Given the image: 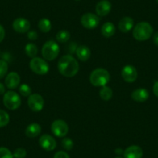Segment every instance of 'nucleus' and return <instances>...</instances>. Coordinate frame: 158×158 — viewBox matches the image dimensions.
Segmentation results:
<instances>
[{
    "instance_id": "6ab92c4d",
    "label": "nucleus",
    "mask_w": 158,
    "mask_h": 158,
    "mask_svg": "<svg viewBox=\"0 0 158 158\" xmlns=\"http://www.w3.org/2000/svg\"><path fill=\"white\" fill-rule=\"evenodd\" d=\"M41 133V127L38 123H33L30 124L26 129L25 133L27 137L35 138L39 136Z\"/></svg>"
},
{
    "instance_id": "a211bd4d",
    "label": "nucleus",
    "mask_w": 158,
    "mask_h": 158,
    "mask_svg": "<svg viewBox=\"0 0 158 158\" xmlns=\"http://www.w3.org/2000/svg\"><path fill=\"white\" fill-rule=\"evenodd\" d=\"M91 54H92L91 50L89 49V47L85 46V45L77 47L76 50V55L81 61H87L91 57Z\"/></svg>"
},
{
    "instance_id": "4be33fe9",
    "label": "nucleus",
    "mask_w": 158,
    "mask_h": 158,
    "mask_svg": "<svg viewBox=\"0 0 158 158\" xmlns=\"http://www.w3.org/2000/svg\"><path fill=\"white\" fill-rule=\"evenodd\" d=\"M112 90L108 86H103L102 87L101 90L99 92V96L104 101H109L112 98Z\"/></svg>"
},
{
    "instance_id": "20e7f679",
    "label": "nucleus",
    "mask_w": 158,
    "mask_h": 158,
    "mask_svg": "<svg viewBox=\"0 0 158 158\" xmlns=\"http://www.w3.org/2000/svg\"><path fill=\"white\" fill-rule=\"evenodd\" d=\"M60 52L59 45L53 40L47 41L42 48V56L44 59L48 61H52L56 59Z\"/></svg>"
},
{
    "instance_id": "a878e982",
    "label": "nucleus",
    "mask_w": 158,
    "mask_h": 158,
    "mask_svg": "<svg viewBox=\"0 0 158 158\" xmlns=\"http://www.w3.org/2000/svg\"><path fill=\"white\" fill-rule=\"evenodd\" d=\"M19 92L21 95L24 97H29L31 95V88L27 84H22L19 88Z\"/></svg>"
},
{
    "instance_id": "423d86ee",
    "label": "nucleus",
    "mask_w": 158,
    "mask_h": 158,
    "mask_svg": "<svg viewBox=\"0 0 158 158\" xmlns=\"http://www.w3.org/2000/svg\"><path fill=\"white\" fill-rule=\"evenodd\" d=\"M4 106L10 110H16L21 106V98L16 92L9 91L3 96Z\"/></svg>"
},
{
    "instance_id": "412c9836",
    "label": "nucleus",
    "mask_w": 158,
    "mask_h": 158,
    "mask_svg": "<svg viewBox=\"0 0 158 158\" xmlns=\"http://www.w3.org/2000/svg\"><path fill=\"white\" fill-rule=\"evenodd\" d=\"M38 27H39L40 30L43 33H48V32L51 31L52 25H51V22L49 19L43 18L38 23Z\"/></svg>"
},
{
    "instance_id": "1a4fd4ad",
    "label": "nucleus",
    "mask_w": 158,
    "mask_h": 158,
    "mask_svg": "<svg viewBox=\"0 0 158 158\" xmlns=\"http://www.w3.org/2000/svg\"><path fill=\"white\" fill-rule=\"evenodd\" d=\"M27 104L33 112H40L44 106V100L39 94H32L28 97Z\"/></svg>"
},
{
    "instance_id": "58836bf2",
    "label": "nucleus",
    "mask_w": 158,
    "mask_h": 158,
    "mask_svg": "<svg viewBox=\"0 0 158 158\" xmlns=\"http://www.w3.org/2000/svg\"><path fill=\"white\" fill-rule=\"evenodd\" d=\"M156 2H157V3H158V0H156Z\"/></svg>"
},
{
    "instance_id": "c85d7f7f",
    "label": "nucleus",
    "mask_w": 158,
    "mask_h": 158,
    "mask_svg": "<svg viewBox=\"0 0 158 158\" xmlns=\"http://www.w3.org/2000/svg\"><path fill=\"white\" fill-rule=\"evenodd\" d=\"M0 158H14V156L8 148L0 147Z\"/></svg>"
},
{
    "instance_id": "4468645a",
    "label": "nucleus",
    "mask_w": 158,
    "mask_h": 158,
    "mask_svg": "<svg viewBox=\"0 0 158 158\" xmlns=\"http://www.w3.org/2000/svg\"><path fill=\"white\" fill-rule=\"evenodd\" d=\"M20 83V77L18 73L13 71L7 74L5 79V84L6 87L10 89H15L19 85Z\"/></svg>"
},
{
    "instance_id": "6e6552de",
    "label": "nucleus",
    "mask_w": 158,
    "mask_h": 158,
    "mask_svg": "<svg viewBox=\"0 0 158 158\" xmlns=\"http://www.w3.org/2000/svg\"><path fill=\"white\" fill-rule=\"evenodd\" d=\"M51 131L57 137H64L68 133V126L65 121L57 119L51 124Z\"/></svg>"
},
{
    "instance_id": "ea45409f",
    "label": "nucleus",
    "mask_w": 158,
    "mask_h": 158,
    "mask_svg": "<svg viewBox=\"0 0 158 158\" xmlns=\"http://www.w3.org/2000/svg\"><path fill=\"white\" fill-rule=\"evenodd\" d=\"M75 1H80V0H75Z\"/></svg>"
},
{
    "instance_id": "f8f14e48",
    "label": "nucleus",
    "mask_w": 158,
    "mask_h": 158,
    "mask_svg": "<svg viewBox=\"0 0 158 158\" xmlns=\"http://www.w3.org/2000/svg\"><path fill=\"white\" fill-rule=\"evenodd\" d=\"M13 28L16 32L19 33H27L30 30V23L27 19L23 17L17 18L13 23Z\"/></svg>"
},
{
    "instance_id": "b1692460",
    "label": "nucleus",
    "mask_w": 158,
    "mask_h": 158,
    "mask_svg": "<svg viewBox=\"0 0 158 158\" xmlns=\"http://www.w3.org/2000/svg\"><path fill=\"white\" fill-rule=\"evenodd\" d=\"M25 52L26 54H27L29 57L33 58V57H36V55L37 54V47H36L34 44H27L25 47Z\"/></svg>"
},
{
    "instance_id": "aec40b11",
    "label": "nucleus",
    "mask_w": 158,
    "mask_h": 158,
    "mask_svg": "<svg viewBox=\"0 0 158 158\" xmlns=\"http://www.w3.org/2000/svg\"><path fill=\"white\" fill-rule=\"evenodd\" d=\"M102 34L106 38H109L113 36L115 33V27L111 22H106L102 27Z\"/></svg>"
},
{
    "instance_id": "dca6fc26",
    "label": "nucleus",
    "mask_w": 158,
    "mask_h": 158,
    "mask_svg": "<svg viewBox=\"0 0 158 158\" xmlns=\"http://www.w3.org/2000/svg\"><path fill=\"white\" fill-rule=\"evenodd\" d=\"M132 99L137 102H143L149 98V92L145 89H138L133 91L131 94Z\"/></svg>"
},
{
    "instance_id": "9d476101",
    "label": "nucleus",
    "mask_w": 158,
    "mask_h": 158,
    "mask_svg": "<svg viewBox=\"0 0 158 158\" xmlns=\"http://www.w3.org/2000/svg\"><path fill=\"white\" fill-rule=\"evenodd\" d=\"M123 79L127 82H134L137 78L138 73L136 68L133 65H126L121 71Z\"/></svg>"
},
{
    "instance_id": "f03ea898",
    "label": "nucleus",
    "mask_w": 158,
    "mask_h": 158,
    "mask_svg": "<svg viewBox=\"0 0 158 158\" xmlns=\"http://www.w3.org/2000/svg\"><path fill=\"white\" fill-rule=\"evenodd\" d=\"M89 81L95 87H103L110 81V74L104 68H97L91 73Z\"/></svg>"
},
{
    "instance_id": "cd10ccee",
    "label": "nucleus",
    "mask_w": 158,
    "mask_h": 158,
    "mask_svg": "<svg viewBox=\"0 0 158 158\" xmlns=\"http://www.w3.org/2000/svg\"><path fill=\"white\" fill-rule=\"evenodd\" d=\"M8 71V64L6 60H0V79L3 78Z\"/></svg>"
},
{
    "instance_id": "2f4dec72",
    "label": "nucleus",
    "mask_w": 158,
    "mask_h": 158,
    "mask_svg": "<svg viewBox=\"0 0 158 158\" xmlns=\"http://www.w3.org/2000/svg\"><path fill=\"white\" fill-rule=\"evenodd\" d=\"M27 37L30 40H35L37 39L38 35L36 31H30L27 33Z\"/></svg>"
},
{
    "instance_id": "7ed1b4c3",
    "label": "nucleus",
    "mask_w": 158,
    "mask_h": 158,
    "mask_svg": "<svg viewBox=\"0 0 158 158\" xmlns=\"http://www.w3.org/2000/svg\"><path fill=\"white\" fill-rule=\"evenodd\" d=\"M153 33V27L147 22L138 23L133 30V36L136 40L145 41L150 39Z\"/></svg>"
},
{
    "instance_id": "473e14b6",
    "label": "nucleus",
    "mask_w": 158,
    "mask_h": 158,
    "mask_svg": "<svg viewBox=\"0 0 158 158\" xmlns=\"http://www.w3.org/2000/svg\"><path fill=\"white\" fill-rule=\"evenodd\" d=\"M5 35H6V32L5 30H4L3 27L2 25H0V43L5 38Z\"/></svg>"
},
{
    "instance_id": "4c0bfd02",
    "label": "nucleus",
    "mask_w": 158,
    "mask_h": 158,
    "mask_svg": "<svg viewBox=\"0 0 158 158\" xmlns=\"http://www.w3.org/2000/svg\"><path fill=\"white\" fill-rule=\"evenodd\" d=\"M115 158H122V157H120V156H116V157H115Z\"/></svg>"
},
{
    "instance_id": "5701e85b",
    "label": "nucleus",
    "mask_w": 158,
    "mask_h": 158,
    "mask_svg": "<svg viewBox=\"0 0 158 158\" xmlns=\"http://www.w3.org/2000/svg\"><path fill=\"white\" fill-rule=\"evenodd\" d=\"M70 37H71V34L67 30H60L56 34V40L59 43L61 44L67 43L70 40Z\"/></svg>"
},
{
    "instance_id": "393cba45",
    "label": "nucleus",
    "mask_w": 158,
    "mask_h": 158,
    "mask_svg": "<svg viewBox=\"0 0 158 158\" xmlns=\"http://www.w3.org/2000/svg\"><path fill=\"white\" fill-rule=\"evenodd\" d=\"M10 123V115L6 111L0 109V128L4 127Z\"/></svg>"
},
{
    "instance_id": "f257e3e1",
    "label": "nucleus",
    "mask_w": 158,
    "mask_h": 158,
    "mask_svg": "<svg viewBox=\"0 0 158 158\" xmlns=\"http://www.w3.org/2000/svg\"><path fill=\"white\" fill-rule=\"evenodd\" d=\"M57 68L60 74L67 77H72L77 74L79 64L77 60L70 54L60 57L57 64Z\"/></svg>"
},
{
    "instance_id": "7c9ffc66",
    "label": "nucleus",
    "mask_w": 158,
    "mask_h": 158,
    "mask_svg": "<svg viewBox=\"0 0 158 158\" xmlns=\"http://www.w3.org/2000/svg\"><path fill=\"white\" fill-rule=\"evenodd\" d=\"M54 158H70V156L66 152L58 151L54 154Z\"/></svg>"
},
{
    "instance_id": "ddd939ff",
    "label": "nucleus",
    "mask_w": 158,
    "mask_h": 158,
    "mask_svg": "<svg viewBox=\"0 0 158 158\" xmlns=\"http://www.w3.org/2000/svg\"><path fill=\"white\" fill-rule=\"evenodd\" d=\"M112 10V4L109 0H101L95 6V12L99 16H106L110 13Z\"/></svg>"
},
{
    "instance_id": "c756f323",
    "label": "nucleus",
    "mask_w": 158,
    "mask_h": 158,
    "mask_svg": "<svg viewBox=\"0 0 158 158\" xmlns=\"http://www.w3.org/2000/svg\"><path fill=\"white\" fill-rule=\"evenodd\" d=\"M14 158H25L27 156V151L23 148H17L13 152Z\"/></svg>"
},
{
    "instance_id": "9b49d317",
    "label": "nucleus",
    "mask_w": 158,
    "mask_h": 158,
    "mask_svg": "<svg viewBox=\"0 0 158 158\" xmlns=\"http://www.w3.org/2000/svg\"><path fill=\"white\" fill-rule=\"evenodd\" d=\"M40 146L47 151H52L57 147V142L53 136L48 134L42 135L39 139Z\"/></svg>"
},
{
    "instance_id": "e433bc0d",
    "label": "nucleus",
    "mask_w": 158,
    "mask_h": 158,
    "mask_svg": "<svg viewBox=\"0 0 158 158\" xmlns=\"http://www.w3.org/2000/svg\"><path fill=\"white\" fill-rule=\"evenodd\" d=\"M115 153L118 155H121L124 153V150H123V149L121 148H116L115 150Z\"/></svg>"
},
{
    "instance_id": "f3484780",
    "label": "nucleus",
    "mask_w": 158,
    "mask_h": 158,
    "mask_svg": "<svg viewBox=\"0 0 158 158\" xmlns=\"http://www.w3.org/2000/svg\"><path fill=\"white\" fill-rule=\"evenodd\" d=\"M134 27V21L131 17L125 16L118 23V30L123 33L130 31Z\"/></svg>"
},
{
    "instance_id": "2eb2a0df",
    "label": "nucleus",
    "mask_w": 158,
    "mask_h": 158,
    "mask_svg": "<svg viewBox=\"0 0 158 158\" xmlns=\"http://www.w3.org/2000/svg\"><path fill=\"white\" fill-rule=\"evenodd\" d=\"M143 150L140 147L136 145L130 146L124 150V158H142Z\"/></svg>"
},
{
    "instance_id": "0eeeda50",
    "label": "nucleus",
    "mask_w": 158,
    "mask_h": 158,
    "mask_svg": "<svg viewBox=\"0 0 158 158\" xmlns=\"http://www.w3.org/2000/svg\"><path fill=\"white\" fill-rule=\"evenodd\" d=\"M99 21L100 19L98 17V15L92 13H85L81 17V25L88 30H93L96 28L99 23Z\"/></svg>"
},
{
    "instance_id": "39448f33",
    "label": "nucleus",
    "mask_w": 158,
    "mask_h": 158,
    "mask_svg": "<svg viewBox=\"0 0 158 158\" xmlns=\"http://www.w3.org/2000/svg\"><path fill=\"white\" fill-rule=\"evenodd\" d=\"M30 68L33 72L39 75H44L49 71V64L46 60L40 57H33L30 62Z\"/></svg>"
},
{
    "instance_id": "f704fd0d",
    "label": "nucleus",
    "mask_w": 158,
    "mask_h": 158,
    "mask_svg": "<svg viewBox=\"0 0 158 158\" xmlns=\"http://www.w3.org/2000/svg\"><path fill=\"white\" fill-rule=\"evenodd\" d=\"M153 41L156 46L158 47V32L155 33L153 36Z\"/></svg>"
},
{
    "instance_id": "c9c22d12",
    "label": "nucleus",
    "mask_w": 158,
    "mask_h": 158,
    "mask_svg": "<svg viewBox=\"0 0 158 158\" xmlns=\"http://www.w3.org/2000/svg\"><path fill=\"white\" fill-rule=\"evenodd\" d=\"M6 92V89L5 86L2 83H0V95H2V94L5 93Z\"/></svg>"
},
{
    "instance_id": "bb28decb",
    "label": "nucleus",
    "mask_w": 158,
    "mask_h": 158,
    "mask_svg": "<svg viewBox=\"0 0 158 158\" xmlns=\"http://www.w3.org/2000/svg\"><path fill=\"white\" fill-rule=\"evenodd\" d=\"M61 146L64 150H71L74 147V143H73V140L71 138L65 137L62 139Z\"/></svg>"
},
{
    "instance_id": "72a5a7b5",
    "label": "nucleus",
    "mask_w": 158,
    "mask_h": 158,
    "mask_svg": "<svg viewBox=\"0 0 158 158\" xmlns=\"http://www.w3.org/2000/svg\"><path fill=\"white\" fill-rule=\"evenodd\" d=\"M153 92L154 93V95H156V97H158V81H156L153 85Z\"/></svg>"
}]
</instances>
